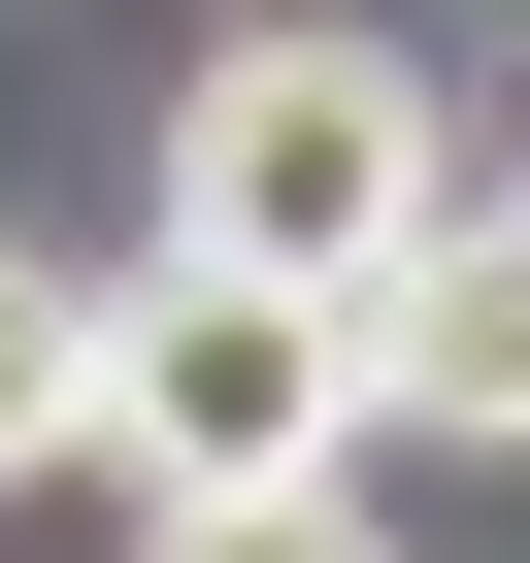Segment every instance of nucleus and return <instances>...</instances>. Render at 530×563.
Wrapping results in <instances>:
<instances>
[{
    "mask_svg": "<svg viewBox=\"0 0 530 563\" xmlns=\"http://www.w3.org/2000/svg\"><path fill=\"white\" fill-rule=\"evenodd\" d=\"M464 199V133H431V67L398 34H232L199 100H166V265H265V299H365V265Z\"/></svg>",
    "mask_w": 530,
    "mask_h": 563,
    "instance_id": "obj_1",
    "label": "nucleus"
},
{
    "mask_svg": "<svg viewBox=\"0 0 530 563\" xmlns=\"http://www.w3.org/2000/svg\"><path fill=\"white\" fill-rule=\"evenodd\" d=\"M100 464L133 497H332L365 464V332L265 265H100Z\"/></svg>",
    "mask_w": 530,
    "mask_h": 563,
    "instance_id": "obj_2",
    "label": "nucleus"
},
{
    "mask_svg": "<svg viewBox=\"0 0 530 563\" xmlns=\"http://www.w3.org/2000/svg\"><path fill=\"white\" fill-rule=\"evenodd\" d=\"M332 332H365V398H398V431H464V464H530V199H431V232L365 265Z\"/></svg>",
    "mask_w": 530,
    "mask_h": 563,
    "instance_id": "obj_3",
    "label": "nucleus"
},
{
    "mask_svg": "<svg viewBox=\"0 0 530 563\" xmlns=\"http://www.w3.org/2000/svg\"><path fill=\"white\" fill-rule=\"evenodd\" d=\"M34 464H100V265L0 232V497H34Z\"/></svg>",
    "mask_w": 530,
    "mask_h": 563,
    "instance_id": "obj_4",
    "label": "nucleus"
},
{
    "mask_svg": "<svg viewBox=\"0 0 530 563\" xmlns=\"http://www.w3.org/2000/svg\"><path fill=\"white\" fill-rule=\"evenodd\" d=\"M133 563H398V530H365V464H332V497H133Z\"/></svg>",
    "mask_w": 530,
    "mask_h": 563,
    "instance_id": "obj_5",
    "label": "nucleus"
}]
</instances>
